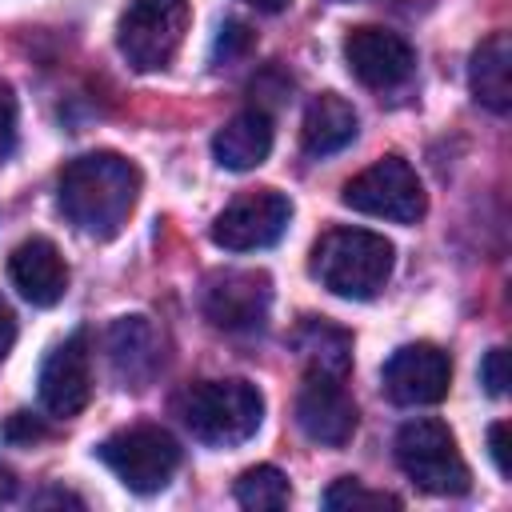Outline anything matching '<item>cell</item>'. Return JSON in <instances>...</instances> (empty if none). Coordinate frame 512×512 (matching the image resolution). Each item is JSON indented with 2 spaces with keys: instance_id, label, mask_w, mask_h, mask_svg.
<instances>
[{
  "instance_id": "1",
  "label": "cell",
  "mask_w": 512,
  "mask_h": 512,
  "mask_svg": "<svg viewBox=\"0 0 512 512\" xmlns=\"http://www.w3.org/2000/svg\"><path fill=\"white\" fill-rule=\"evenodd\" d=\"M140 200V168L120 152H84L60 172V212L88 236L112 240Z\"/></svg>"
},
{
  "instance_id": "2",
  "label": "cell",
  "mask_w": 512,
  "mask_h": 512,
  "mask_svg": "<svg viewBox=\"0 0 512 512\" xmlns=\"http://www.w3.org/2000/svg\"><path fill=\"white\" fill-rule=\"evenodd\" d=\"M396 268V248L368 228H328L312 248V276L344 300H372Z\"/></svg>"
},
{
  "instance_id": "3",
  "label": "cell",
  "mask_w": 512,
  "mask_h": 512,
  "mask_svg": "<svg viewBox=\"0 0 512 512\" xmlns=\"http://www.w3.org/2000/svg\"><path fill=\"white\" fill-rule=\"evenodd\" d=\"M184 428L208 448H236L256 436L264 396L248 380H200L180 396Z\"/></svg>"
},
{
  "instance_id": "4",
  "label": "cell",
  "mask_w": 512,
  "mask_h": 512,
  "mask_svg": "<svg viewBox=\"0 0 512 512\" xmlns=\"http://www.w3.org/2000/svg\"><path fill=\"white\" fill-rule=\"evenodd\" d=\"M396 464L416 488L432 496H464L472 484V472L456 448V436L448 432V424L432 416L408 420L396 432Z\"/></svg>"
},
{
  "instance_id": "5",
  "label": "cell",
  "mask_w": 512,
  "mask_h": 512,
  "mask_svg": "<svg viewBox=\"0 0 512 512\" xmlns=\"http://www.w3.org/2000/svg\"><path fill=\"white\" fill-rule=\"evenodd\" d=\"M100 464L136 496H152L160 488H168L172 472L180 468V444L172 440L168 428L160 424H132L112 432L100 448H96Z\"/></svg>"
},
{
  "instance_id": "6",
  "label": "cell",
  "mask_w": 512,
  "mask_h": 512,
  "mask_svg": "<svg viewBox=\"0 0 512 512\" xmlns=\"http://www.w3.org/2000/svg\"><path fill=\"white\" fill-rule=\"evenodd\" d=\"M192 20L188 0H132L120 16L116 44L136 72H160L176 60Z\"/></svg>"
},
{
  "instance_id": "7",
  "label": "cell",
  "mask_w": 512,
  "mask_h": 512,
  "mask_svg": "<svg viewBox=\"0 0 512 512\" xmlns=\"http://www.w3.org/2000/svg\"><path fill=\"white\" fill-rule=\"evenodd\" d=\"M340 200L352 212L392 220V224H416L428 208V196H424V184H420L416 168L400 156H384L372 168H364L360 176H352L344 184Z\"/></svg>"
},
{
  "instance_id": "8",
  "label": "cell",
  "mask_w": 512,
  "mask_h": 512,
  "mask_svg": "<svg viewBox=\"0 0 512 512\" xmlns=\"http://www.w3.org/2000/svg\"><path fill=\"white\" fill-rule=\"evenodd\" d=\"M200 308L220 332H256L272 312V280L256 268H228L208 276L200 292Z\"/></svg>"
},
{
  "instance_id": "9",
  "label": "cell",
  "mask_w": 512,
  "mask_h": 512,
  "mask_svg": "<svg viewBox=\"0 0 512 512\" xmlns=\"http://www.w3.org/2000/svg\"><path fill=\"white\" fill-rule=\"evenodd\" d=\"M292 220V200L276 188H256L236 196L216 220H212V240L224 252H256L272 248Z\"/></svg>"
},
{
  "instance_id": "10",
  "label": "cell",
  "mask_w": 512,
  "mask_h": 512,
  "mask_svg": "<svg viewBox=\"0 0 512 512\" xmlns=\"http://www.w3.org/2000/svg\"><path fill=\"white\" fill-rule=\"evenodd\" d=\"M356 404L344 388V376L332 372H316L308 368L300 392H296V424L312 444L324 448H340L352 440L356 432Z\"/></svg>"
},
{
  "instance_id": "11",
  "label": "cell",
  "mask_w": 512,
  "mask_h": 512,
  "mask_svg": "<svg viewBox=\"0 0 512 512\" xmlns=\"http://www.w3.org/2000/svg\"><path fill=\"white\" fill-rule=\"evenodd\" d=\"M380 380L392 404H404V408L440 404L452 384V360L436 344H404L388 356Z\"/></svg>"
},
{
  "instance_id": "12",
  "label": "cell",
  "mask_w": 512,
  "mask_h": 512,
  "mask_svg": "<svg viewBox=\"0 0 512 512\" xmlns=\"http://www.w3.org/2000/svg\"><path fill=\"white\" fill-rule=\"evenodd\" d=\"M344 60H348L352 76L360 84H368V88H396L416 68L412 44L404 36L388 32V28H376V24H364V28H352L348 32Z\"/></svg>"
},
{
  "instance_id": "13",
  "label": "cell",
  "mask_w": 512,
  "mask_h": 512,
  "mask_svg": "<svg viewBox=\"0 0 512 512\" xmlns=\"http://www.w3.org/2000/svg\"><path fill=\"white\" fill-rule=\"evenodd\" d=\"M92 396V356H88V332H72L64 344L48 352L40 364V404L52 416H76L84 412Z\"/></svg>"
},
{
  "instance_id": "14",
  "label": "cell",
  "mask_w": 512,
  "mask_h": 512,
  "mask_svg": "<svg viewBox=\"0 0 512 512\" xmlns=\"http://www.w3.org/2000/svg\"><path fill=\"white\" fill-rule=\"evenodd\" d=\"M8 276L16 292L36 308H52L68 292V264L48 236H28L16 244L8 256Z\"/></svg>"
},
{
  "instance_id": "15",
  "label": "cell",
  "mask_w": 512,
  "mask_h": 512,
  "mask_svg": "<svg viewBox=\"0 0 512 512\" xmlns=\"http://www.w3.org/2000/svg\"><path fill=\"white\" fill-rule=\"evenodd\" d=\"M108 360L124 388H144V380L160 364V340L148 316H120L108 328Z\"/></svg>"
},
{
  "instance_id": "16",
  "label": "cell",
  "mask_w": 512,
  "mask_h": 512,
  "mask_svg": "<svg viewBox=\"0 0 512 512\" xmlns=\"http://www.w3.org/2000/svg\"><path fill=\"white\" fill-rule=\"evenodd\" d=\"M272 136H276V132H272L268 112L244 108V112H236V116L212 136V156H216V164L228 168V172H252V168H260V164L268 160Z\"/></svg>"
},
{
  "instance_id": "17",
  "label": "cell",
  "mask_w": 512,
  "mask_h": 512,
  "mask_svg": "<svg viewBox=\"0 0 512 512\" xmlns=\"http://www.w3.org/2000/svg\"><path fill=\"white\" fill-rule=\"evenodd\" d=\"M356 128H360L356 108H352L344 96L324 92V96H316V100L308 104V112H304L300 144H304L308 156H332V152H340V148H348V144L356 140Z\"/></svg>"
},
{
  "instance_id": "18",
  "label": "cell",
  "mask_w": 512,
  "mask_h": 512,
  "mask_svg": "<svg viewBox=\"0 0 512 512\" xmlns=\"http://www.w3.org/2000/svg\"><path fill=\"white\" fill-rule=\"evenodd\" d=\"M468 84L472 96L492 108V112H508L512 108V44L504 32H492L468 64Z\"/></svg>"
},
{
  "instance_id": "19",
  "label": "cell",
  "mask_w": 512,
  "mask_h": 512,
  "mask_svg": "<svg viewBox=\"0 0 512 512\" xmlns=\"http://www.w3.org/2000/svg\"><path fill=\"white\" fill-rule=\"evenodd\" d=\"M296 348L308 360V368L316 372H332V376H348L352 368V340L348 332L324 324V320H304L296 328Z\"/></svg>"
},
{
  "instance_id": "20",
  "label": "cell",
  "mask_w": 512,
  "mask_h": 512,
  "mask_svg": "<svg viewBox=\"0 0 512 512\" xmlns=\"http://www.w3.org/2000/svg\"><path fill=\"white\" fill-rule=\"evenodd\" d=\"M288 496H292L288 476L272 464H256L236 480V500L244 508H256V512H276L288 504Z\"/></svg>"
},
{
  "instance_id": "21",
  "label": "cell",
  "mask_w": 512,
  "mask_h": 512,
  "mask_svg": "<svg viewBox=\"0 0 512 512\" xmlns=\"http://www.w3.org/2000/svg\"><path fill=\"white\" fill-rule=\"evenodd\" d=\"M324 508H400V500L388 492H368L356 476H340L324 492Z\"/></svg>"
},
{
  "instance_id": "22",
  "label": "cell",
  "mask_w": 512,
  "mask_h": 512,
  "mask_svg": "<svg viewBox=\"0 0 512 512\" xmlns=\"http://www.w3.org/2000/svg\"><path fill=\"white\" fill-rule=\"evenodd\" d=\"M480 384H484L488 396H504L508 392V352L504 348H492L480 360Z\"/></svg>"
},
{
  "instance_id": "23",
  "label": "cell",
  "mask_w": 512,
  "mask_h": 512,
  "mask_svg": "<svg viewBox=\"0 0 512 512\" xmlns=\"http://www.w3.org/2000/svg\"><path fill=\"white\" fill-rule=\"evenodd\" d=\"M16 152V96L8 84H0V164Z\"/></svg>"
},
{
  "instance_id": "24",
  "label": "cell",
  "mask_w": 512,
  "mask_h": 512,
  "mask_svg": "<svg viewBox=\"0 0 512 512\" xmlns=\"http://www.w3.org/2000/svg\"><path fill=\"white\" fill-rule=\"evenodd\" d=\"M252 44V32L240 24V20H232V24H224L220 28V40H216V52H224V60L228 56H236L240 48H248Z\"/></svg>"
},
{
  "instance_id": "25",
  "label": "cell",
  "mask_w": 512,
  "mask_h": 512,
  "mask_svg": "<svg viewBox=\"0 0 512 512\" xmlns=\"http://www.w3.org/2000/svg\"><path fill=\"white\" fill-rule=\"evenodd\" d=\"M488 452H492V464L500 476H508V424H492L488 428Z\"/></svg>"
},
{
  "instance_id": "26",
  "label": "cell",
  "mask_w": 512,
  "mask_h": 512,
  "mask_svg": "<svg viewBox=\"0 0 512 512\" xmlns=\"http://www.w3.org/2000/svg\"><path fill=\"white\" fill-rule=\"evenodd\" d=\"M12 344H16V316H12L8 300L0 296V360L12 352Z\"/></svg>"
},
{
  "instance_id": "27",
  "label": "cell",
  "mask_w": 512,
  "mask_h": 512,
  "mask_svg": "<svg viewBox=\"0 0 512 512\" xmlns=\"http://www.w3.org/2000/svg\"><path fill=\"white\" fill-rule=\"evenodd\" d=\"M4 432H8V440H20V436H24V440H36V436H44V428H40L28 412H16V416H12V424H8Z\"/></svg>"
},
{
  "instance_id": "28",
  "label": "cell",
  "mask_w": 512,
  "mask_h": 512,
  "mask_svg": "<svg viewBox=\"0 0 512 512\" xmlns=\"http://www.w3.org/2000/svg\"><path fill=\"white\" fill-rule=\"evenodd\" d=\"M252 8H260V12H280V8H288L292 0H248Z\"/></svg>"
}]
</instances>
